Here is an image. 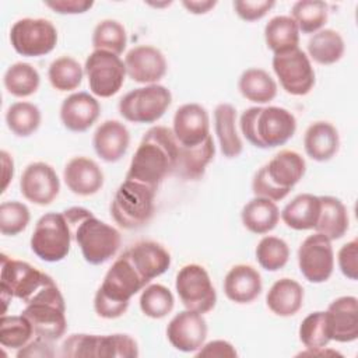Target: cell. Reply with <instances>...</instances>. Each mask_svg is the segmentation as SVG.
I'll list each match as a JSON object with an SVG mask.
<instances>
[{"label":"cell","instance_id":"f546056e","mask_svg":"<svg viewBox=\"0 0 358 358\" xmlns=\"http://www.w3.org/2000/svg\"><path fill=\"white\" fill-rule=\"evenodd\" d=\"M320 214V199L310 193H302L294 197L281 211L284 224L295 231L313 229Z\"/></svg>","mask_w":358,"mask_h":358},{"label":"cell","instance_id":"7a4b0ae2","mask_svg":"<svg viewBox=\"0 0 358 358\" xmlns=\"http://www.w3.org/2000/svg\"><path fill=\"white\" fill-rule=\"evenodd\" d=\"M63 214L87 263L99 266L117 253L122 236L115 227L98 220L84 207H70Z\"/></svg>","mask_w":358,"mask_h":358},{"label":"cell","instance_id":"cb8c5ba5","mask_svg":"<svg viewBox=\"0 0 358 358\" xmlns=\"http://www.w3.org/2000/svg\"><path fill=\"white\" fill-rule=\"evenodd\" d=\"M130 133L119 120H105L101 123L92 137V145L96 155L106 162L119 161L127 151Z\"/></svg>","mask_w":358,"mask_h":358},{"label":"cell","instance_id":"f6af8a7d","mask_svg":"<svg viewBox=\"0 0 358 358\" xmlns=\"http://www.w3.org/2000/svg\"><path fill=\"white\" fill-rule=\"evenodd\" d=\"M29 220L31 214L24 203L3 201L0 204V231L3 235H18L28 227Z\"/></svg>","mask_w":358,"mask_h":358},{"label":"cell","instance_id":"7c38bea8","mask_svg":"<svg viewBox=\"0 0 358 358\" xmlns=\"http://www.w3.org/2000/svg\"><path fill=\"white\" fill-rule=\"evenodd\" d=\"M175 288L180 302L197 313L210 312L217 302V292L207 270L200 264H186L176 274Z\"/></svg>","mask_w":358,"mask_h":358},{"label":"cell","instance_id":"7dc6e473","mask_svg":"<svg viewBox=\"0 0 358 358\" xmlns=\"http://www.w3.org/2000/svg\"><path fill=\"white\" fill-rule=\"evenodd\" d=\"M138 345L129 334L101 336V358H136Z\"/></svg>","mask_w":358,"mask_h":358},{"label":"cell","instance_id":"b9f144b4","mask_svg":"<svg viewBox=\"0 0 358 358\" xmlns=\"http://www.w3.org/2000/svg\"><path fill=\"white\" fill-rule=\"evenodd\" d=\"M126 29L116 20L101 21L92 32V46L95 50H106L119 56L126 49Z\"/></svg>","mask_w":358,"mask_h":358},{"label":"cell","instance_id":"5bb4252c","mask_svg":"<svg viewBox=\"0 0 358 358\" xmlns=\"http://www.w3.org/2000/svg\"><path fill=\"white\" fill-rule=\"evenodd\" d=\"M273 70L287 94L302 96L315 85V71L308 55L299 48L274 53Z\"/></svg>","mask_w":358,"mask_h":358},{"label":"cell","instance_id":"d4e9b609","mask_svg":"<svg viewBox=\"0 0 358 358\" xmlns=\"http://www.w3.org/2000/svg\"><path fill=\"white\" fill-rule=\"evenodd\" d=\"M262 277L249 264L234 266L224 278V292L235 303H250L262 292Z\"/></svg>","mask_w":358,"mask_h":358},{"label":"cell","instance_id":"f5cc1de1","mask_svg":"<svg viewBox=\"0 0 358 358\" xmlns=\"http://www.w3.org/2000/svg\"><path fill=\"white\" fill-rule=\"evenodd\" d=\"M45 6L57 14H83L92 8L94 1L90 0H53L45 1Z\"/></svg>","mask_w":358,"mask_h":358},{"label":"cell","instance_id":"8d00e7d4","mask_svg":"<svg viewBox=\"0 0 358 358\" xmlns=\"http://www.w3.org/2000/svg\"><path fill=\"white\" fill-rule=\"evenodd\" d=\"M329 7L320 0H299L291 8V18L295 21L299 32L316 34L327 21Z\"/></svg>","mask_w":358,"mask_h":358},{"label":"cell","instance_id":"52a82bcc","mask_svg":"<svg viewBox=\"0 0 358 358\" xmlns=\"http://www.w3.org/2000/svg\"><path fill=\"white\" fill-rule=\"evenodd\" d=\"M155 196V189L131 179H124L110 203L113 221L123 229L144 227L152 218Z\"/></svg>","mask_w":358,"mask_h":358},{"label":"cell","instance_id":"8fae6325","mask_svg":"<svg viewBox=\"0 0 358 358\" xmlns=\"http://www.w3.org/2000/svg\"><path fill=\"white\" fill-rule=\"evenodd\" d=\"M13 49L25 57H41L57 45V29L45 18H21L10 29Z\"/></svg>","mask_w":358,"mask_h":358},{"label":"cell","instance_id":"4fadbf2b","mask_svg":"<svg viewBox=\"0 0 358 358\" xmlns=\"http://www.w3.org/2000/svg\"><path fill=\"white\" fill-rule=\"evenodd\" d=\"M84 73L88 78L90 90L99 98H110L119 92L124 83V62L115 53L94 50L85 60Z\"/></svg>","mask_w":358,"mask_h":358},{"label":"cell","instance_id":"681fc988","mask_svg":"<svg viewBox=\"0 0 358 358\" xmlns=\"http://www.w3.org/2000/svg\"><path fill=\"white\" fill-rule=\"evenodd\" d=\"M338 268L344 277L355 281L358 278V241L352 239L343 245L337 255Z\"/></svg>","mask_w":358,"mask_h":358},{"label":"cell","instance_id":"816d5d0a","mask_svg":"<svg viewBox=\"0 0 358 358\" xmlns=\"http://www.w3.org/2000/svg\"><path fill=\"white\" fill-rule=\"evenodd\" d=\"M238 355L235 347L225 340H213L207 344H203L197 352L196 357H210V358H235Z\"/></svg>","mask_w":358,"mask_h":358},{"label":"cell","instance_id":"277c9868","mask_svg":"<svg viewBox=\"0 0 358 358\" xmlns=\"http://www.w3.org/2000/svg\"><path fill=\"white\" fill-rule=\"evenodd\" d=\"M239 127L243 137L257 148L284 145L296 130L295 116L280 106H252L242 112Z\"/></svg>","mask_w":358,"mask_h":358},{"label":"cell","instance_id":"e0dca14e","mask_svg":"<svg viewBox=\"0 0 358 358\" xmlns=\"http://www.w3.org/2000/svg\"><path fill=\"white\" fill-rule=\"evenodd\" d=\"M166 337L172 347L183 352L197 351L207 337V322L201 313L182 310L176 313L166 327Z\"/></svg>","mask_w":358,"mask_h":358},{"label":"cell","instance_id":"44dd1931","mask_svg":"<svg viewBox=\"0 0 358 358\" xmlns=\"http://www.w3.org/2000/svg\"><path fill=\"white\" fill-rule=\"evenodd\" d=\"M331 340L352 343L358 338V299L351 295L334 299L327 310Z\"/></svg>","mask_w":358,"mask_h":358},{"label":"cell","instance_id":"ba28073f","mask_svg":"<svg viewBox=\"0 0 358 358\" xmlns=\"http://www.w3.org/2000/svg\"><path fill=\"white\" fill-rule=\"evenodd\" d=\"M53 278L43 271L22 260H14L1 255L0 291L3 302V315L7 312L8 302L13 296L28 303L46 284Z\"/></svg>","mask_w":358,"mask_h":358},{"label":"cell","instance_id":"1f68e13d","mask_svg":"<svg viewBox=\"0 0 358 358\" xmlns=\"http://www.w3.org/2000/svg\"><path fill=\"white\" fill-rule=\"evenodd\" d=\"M241 220L248 231L263 235L275 228L280 220V211L273 200L255 196L243 206Z\"/></svg>","mask_w":358,"mask_h":358},{"label":"cell","instance_id":"e575fe53","mask_svg":"<svg viewBox=\"0 0 358 358\" xmlns=\"http://www.w3.org/2000/svg\"><path fill=\"white\" fill-rule=\"evenodd\" d=\"M264 41L273 53L298 48L299 29L289 15H275L264 27Z\"/></svg>","mask_w":358,"mask_h":358},{"label":"cell","instance_id":"30bf717a","mask_svg":"<svg viewBox=\"0 0 358 358\" xmlns=\"http://www.w3.org/2000/svg\"><path fill=\"white\" fill-rule=\"evenodd\" d=\"M172 102L171 91L159 84L136 88L119 101V113L131 123H154L164 116Z\"/></svg>","mask_w":358,"mask_h":358},{"label":"cell","instance_id":"484cf974","mask_svg":"<svg viewBox=\"0 0 358 358\" xmlns=\"http://www.w3.org/2000/svg\"><path fill=\"white\" fill-rule=\"evenodd\" d=\"M214 154L215 145L211 134L197 145H179V152L172 175H176L183 180H199L203 178L207 165L213 161Z\"/></svg>","mask_w":358,"mask_h":358},{"label":"cell","instance_id":"c3c4849f","mask_svg":"<svg viewBox=\"0 0 358 358\" xmlns=\"http://www.w3.org/2000/svg\"><path fill=\"white\" fill-rule=\"evenodd\" d=\"M275 1L273 0H235L234 10L239 18L252 22L263 18L273 7Z\"/></svg>","mask_w":358,"mask_h":358},{"label":"cell","instance_id":"5b68a950","mask_svg":"<svg viewBox=\"0 0 358 358\" xmlns=\"http://www.w3.org/2000/svg\"><path fill=\"white\" fill-rule=\"evenodd\" d=\"M305 171V159L298 152L282 150L255 173L252 190L256 197L280 201L302 179Z\"/></svg>","mask_w":358,"mask_h":358},{"label":"cell","instance_id":"9c48e42d","mask_svg":"<svg viewBox=\"0 0 358 358\" xmlns=\"http://www.w3.org/2000/svg\"><path fill=\"white\" fill-rule=\"evenodd\" d=\"M71 238V229L64 214L46 213L34 228L31 249L41 260L56 263L69 255Z\"/></svg>","mask_w":358,"mask_h":358},{"label":"cell","instance_id":"2e32d148","mask_svg":"<svg viewBox=\"0 0 358 358\" xmlns=\"http://www.w3.org/2000/svg\"><path fill=\"white\" fill-rule=\"evenodd\" d=\"M20 190L28 201L36 206H48L57 197L60 180L49 164L32 162L21 175Z\"/></svg>","mask_w":358,"mask_h":358},{"label":"cell","instance_id":"9a60e30c","mask_svg":"<svg viewBox=\"0 0 358 358\" xmlns=\"http://www.w3.org/2000/svg\"><path fill=\"white\" fill-rule=\"evenodd\" d=\"M298 266L309 282L320 284L327 281L334 268L331 241L319 232L309 235L298 249Z\"/></svg>","mask_w":358,"mask_h":358},{"label":"cell","instance_id":"4316f807","mask_svg":"<svg viewBox=\"0 0 358 358\" xmlns=\"http://www.w3.org/2000/svg\"><path fill=\"white\" fill-rule=\"evenodd\" d=\"M340 147V137L337 129L329 122L312 123L303 136V148L309 158L317 162L331 159Z\"/></svg>","mask_w":358,"mask_h":358},{"label":"cell","instance_id":"8992f818","mask_svg":"<svg viewBox=\"0 0 358 358\" xmlns=\"http://www.w3.org/2000/svg\"><path fill=\"white\" fill-rule=\"evenodd\" d=\"M64 298L52 280L24 308V315L32 324L35 337L49 341L59 340L67 327Z\"/></svg>","mask_w":358,"mask_h":358},{"label":"cell","instance_id":"74e56055","mask_svg":"<svg viewBox=\"0 0 358 358\" xmlns=\"http://www.w3.org/2000/svg\"><path fill=\"white\" fill-rule=\"evenodd\" d=\"M41 110L31 102H14L6 112L7 127L18 137L34 134L41 124Z\"/></svg>","mask_w":358,"mask_h":358},{"label":"cell","instance_id":"83f0119b","mask_svg":"<svg viewBox=\"0 0 358 358\" xmlns=\"http://www.w3.org/2000/svg\"><path fill=\"white\" fill-rule=\"evenodd\" d=\"M268 309L281 317L294 316L303 303V288L292 278L277 280L266 295Z\"/></svg>","mask_w":358,"mask_h":358},{"label":"cell","instance_id":"7bdbcfd3","mask_svg":"<svg viewBox=\"0 0 358 358\" xmlns=\"http://www.w3.org/2000/svg\"><path fill=\"white\" fill-rule=\"evenodd\" d=\"M140 309L151 319H162L175 305V298L172 292L162 284H151L143 288L140 295Z\"/></svg>","mask_w":358,"mask_h":358},{"label":"cell","instance_id":"3957f363","mask_svg":"<svg viewBox=\"0 0 358 358\" xmlns=\"http://www.w3.org/2000/svg\"><path fill=\"white\" fill-rule=\"evenodd\" d=\"M147 284L124 250L109 267L95 292L94 309L96 315L103 319L120 317L127 310L131 296Z\"/></svg>","mask_w":358,"mask_h":358},{"label":"cell","instance_id":"d6a6232c","mask_svg":"<svg viewBox=\"0 0 358 358\" xmlns=\"http://www.w3.org/2000/svg\"><path fill=\"white\" fill-rule=\"evenodd\" d=\"M238 90L250 102L267 103L277 95V83L266 70L253 67L241 74Z\"/></svg>","mask_w":358,"mask_h":358},{"label":"cell","instance_id":"d590c367","mask_svg":"<svg viewBox=\"0 0 358 358\" xmlns=\"http://www.w3.org/2000/svg\"><path fill=\"white\" fill-rule=\"evenodd\" d=\"M3 83L10 95L17 98H27L38 91L41 77L34 66L29 63L18 62L6 70Z\"/></svg>","mask_w":358,"mask_h":358},{"label":"cell","instance_id":"db71d44e","mask_svg":"<svg viewBox=\"0 0 358 358\" xmlns=\"http://www.w3.org/2000/svg\"><path fill=\"white\" fill-rule=\"evenodd\" d=\"M183 7L192 14H206L215 7L217 1L214 0H185L182 1Z\"/></svg>","mask_w":358,"mask_h":358},{"label":"cell","instance_id":"603a6c76","mask_svg":"<svg viewBox=\"0 0 358 358\" xmlns=\"http://www.w3.org/2000/svg\"><path fill=\"white\" fill-rule=\"evenodd\" d=\"M126 253L136 270L147 282L164 274L171 266V255L162 245L154 241L137 242L130 246Z\"/></svg>","mask_w":358,"mask_h":358},{"label":"cell","instance_id":"60d3db41","mask_svg":"<svg viewBox=\"0 0 358 358\" xmlns=\"http://www.w3.org/2000/svg\"><path fill=\"white\" fill-rule=\"evenodd\" d=\"M35 337L31 322L24 316L1 315L0 319V344L4 348L20 350Z\"/></svg>","mask_w":358,"mask_h":358},{"label":"cell","instance_id":"f1b7e54d","mask_svg":"<svg viewBox=\"0 0 358 358\" xmlns=\"http://www.w3.org/2000/svg\"><path fill=\"white\" fill-rule=\"evenodd\" d=\"M214 129L221 154L227 158L239 157L243 150V144L236 131V110L231 103H220L215 106Z\"/></svg>","mask_w":358,"mask_h":358},{"label":"cell","instance_id":"ac0fdd59","mask_svg":"<svg viewBox=\"0 0 358 358\" xmlns=\"http://www.w3.org/2000/svg\"><path fill=\"white\" fill-rule=\"evenodd\" d=\"M126 74L140 84H157L166 73V59L162 52L150 45H138L124 56Z\"/></svg>","mask_w":358,"mask_h":358},{"label":"cell","instance_id":"ab89813d","mask_svg":"<svg viewBox=\"0 0 358 358\" xmlns=\"http://www.w3.org/2000/svg\"><path fill=\"white\" fill-rule=\"evenodd\" d=\"M298 334L306 350H319L327 347V344L331 341L327 313L322 310L309 313L301 322Z\"/></svg>","mask_w":358,"mask_h":358},{"label":"cell","instance_id":"ee69618b","mask_svg":"<svg viewBox=\"0 0 358 358\" xmlns=\"http://www.w3.org/2000/svg\"><path fill=\"white\" fill-rule=\"evenodd\" d=\"M289 259L287 242L277 236H264L256 246V260L262 268L277 271L282 268Z\"/></svg>","mask_w":358,"mask_h":358},{"label":"cell","instance_id":"ffe728a7","mask_svg":"<svg viewBox=\"0 0 358 358\" xmlns=\"http://www.w3.org/2000/svg\"><path fill=\"white\" fill-rule=\"evenodd\" d=\"M99 113V102L84 91L69 95L60 106V120L63 126L74 133L87 131L98 120Z\"/></svg>","mask_w":358,"mask_h":358},{"label":"cell","instance_id":"bcb514c9","mask_svg":"<svg viewBox=\"0 0 358 358\" xmlns=\"http://www.w3.org/2000/svg\"><path fill=\"white\" fill-rule=\"evenodd\" d=\"M60 355L69 358H101V336L71 334L63 341Z\"/></svg>","mask_w":358,"mask_h":358},{"label":"cell","instance_id":"11a10c76","mask_svg":"<svg viewBox=\"0 0 358 358\" xmlns=\"http://www.w3.org/2000/svg\"><path fill=\"white\" fill-rule=\"evenodd\" d=\"M0 157H1V165H3V192H4L7 189L10 180L13 179L14 162H13V158L10 157V154L4 150L0 152Z\"/></svg>","mask_w":358,"mask_h":358},{"label":"cell","instance_id":"f907efd6","mask_svg":"<svg viewBox=\"0 0 358 358\" xmlns=\"http://www.w3.org/2000/svg\"><path fill=\"white\" fill-rule=\"evenodd\" d=\"M53 341L34 337L27 345L17 351L18 358H52L55 357V350L52 345Z\"/></svg>","mask_w":358,"mask_h":358},{"label":"cell","instance_id":"4dcf8cb0","mask_svg":"<svg viewBox=\"0 0 358 358\" xmlns=\"http://www.w3.org/2000/svg\"><path fill=\"white\" fill-rule=\"evenodd\" d=\"M320 214L316 227V232L324 235L330 241L340 239L345 235L350 224L348 213L343 201L333 196H319Z\"/></svg>","mask_w":358,"mask_h":358},{"label":"cell","instance_id":"6da1fadb","mask_svg":"<svg viewBox=\"0 0 358 358\" xmlns=\"http://www.w3.org/2000/svg\"><path fill=\"white\" fill-rule=\"evenodd\" d=\"M178 152L179 143L169 127L154 126L148 129L130 161L126 179L158 190L164 178L173 172Z\"/></svg>","mask_w":358,"mask_h":358},{"label":"cell","instance_id":"836d02e7","mask_svg":"<svg viewBox=\"0 0 358 358\" xmlns=\"http://www.w3.org/2000/svg\"><path fill=\"white\" fill-rule=\"evenodd\" d=\"M345 50L344 39L334 29H320L308 41V57L319 64L337 63Z\"/></svg>","mask_w":358,"mask_h":358},{"label":"cell","instance_id":"d6986e66","mask_svg":"<svg viewBox=\"0 0 358 358\" xmlns=\"http://www.w3.org/2000/svg\"><path fill=\"white\" fill-rule=\"evenodd\" d=\"M173 136L179 145L193 147L210 136L207 110L199 103H185L173 115Z\"/></svg>","mask_w":358,"mask_h":358},{"label":"cell","instance_id":"f35d334b","mask_svg":"<svg viewBox=\"0 0 358 358\" xmlns=\"http://www.w3.org/2000/svg\"><path fill=\"white\" fill-rule=\"evenodd\" d=\"M83 76L84 70L81 64L70 56L57 57L50 63L48 70L49 83L57 91H73L78 88Z\"/></svg>","mask_w":358,"mask_h":358},{"label":"cell","instance_id":"7402d4cb","mask_svg":"<svg viewBox=\"0 0 358 358\" xmlns=\"http://www.w3.org/2000/svg\"><path fill=\"white\" fill-rule=\"evenodd\" d=\"M63 179L67 187L78 196L95 194L103 185L102 169L87 157L71 158L64 166Z\"/></svg>","mask_w":358,"mask_h":358}]
</instances>
